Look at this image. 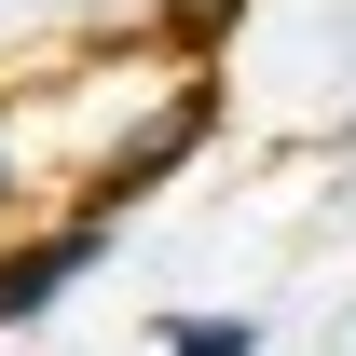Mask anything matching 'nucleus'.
<instances>
[{"label": "nucleus", "instance_id": "4", "mask_svg": "<svg viewBox=\"0 0 356 356\" xmlns=\"http://www.w3.org/2000/svg\"><path fill=\"white\" fill-rule=\"evenodd\" d=\"M0 220H14V110H0Z\"/></svg>", "mask_w": 356, "mask_h": 356}, {"label": "nucleus", "instance_id": "3", "mask_svg": "<svg viewBox=\"0 0 356 356\" xmlns=\"http://www.w3.org/2000/svg\"><path fill=\"white\" fill-rule=\"evenodd\" d=\"M165 356H261V329H247V315H178Z\"/></svg>", "mask_w": 356, "mask_h": 356}, {"label": "nucleus", "instance_id": "2", "mask_svg": "<svg viewBox=\"0 0 356 356\" xmlns=\"http://www.w3.org/2000/svg\"><path fill=\"white\" fill-rule=\"evenodd\" d=\"M206 124H220V96L192 83V96H178V110H165V124H151V137H124V151L96 165V220H124L137 192H165V178L192 165V151H206Z\"/></svg>", "mask_w": 356, "mask_h": 356}, {"label": "nucleus", "instance_id": "1", "mask_svg": "<svg viewBox=\"0 0 356 356\" xmlns=\"http://www.w3.org/2000/svg\"><path fill=\"white\" fill-rule=\"evenodd\" d=\"M96 261H110V220H96V206H83V220H55V233H28V247H0V329H42Z\"/></svg>", "mask_w": 356, "mask_h": 356}]
</instances>
